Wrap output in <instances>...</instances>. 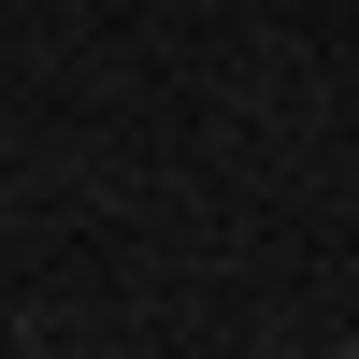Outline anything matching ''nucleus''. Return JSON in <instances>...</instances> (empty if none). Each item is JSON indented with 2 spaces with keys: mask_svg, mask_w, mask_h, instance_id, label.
Returning a JSON list of instances; mask_svg holds the SVG:
<instances>
[{
  "mask_svg": "<svg viewBox=\"0 0 359 359\" xmlns=\"http://www.w3.org/2000/svg\"><path fill=\"white\" fill-rule=\"evenodd\" d=\"M345 359H359V345H345Z\"/></svg>",
  "mask_w": 359,
  "mask_h": 359,
  "instance_id": "f257e3e1",
  "label": "nucleus"
}]
</instances>
